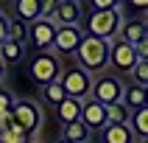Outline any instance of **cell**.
Returning a JSON list of instances; mask_svg holds the SVG:
<instances>
[{
	"label": "cell",
	"instance_id": "6da1fadb",
	"mask_svg": "<svg viewBox=\"0 0 148 143\" xmlns=\"http://www.w3.org/2000/svg\"><path fill=\"white\" fill-rule=\"evenodd\" d=\"M75 59H78L81 70H87L92 79H98L109 67V42L95 39V37H84L81 48L75 50Z\"/></svg>",
	"mask_w": 148,
	"mask_h": 143
},
{
	"label": "cell",
	"instance_id": "7a4b0ae2",
	"mask_svg": "<svg viewBox=\"0 0 148 143\" xmlns=\"http://www.w3.org/2000/svg\"><path fill=\"white\" fill-rule=\"evenodd\" d=\"M120 25H123L120 6L109 8V11H90L84 34L87 37H95V39H103V42H115L120 37Z\"/></svg>",
	"mask_w": 148,
	"mask_h": 143
},
{
	"label": "cell",
	"instance_id": "3957f363",
	"mask_svg": "<svg viewBox=\"0 0 148 143\" xmlns=\"http://www.w3.org/2000/svg\"><path fill=\"white\" fill-rule=\"evenodd\" d=\"M28 73L31 79L39 87H48V84L59 82L62 79V65H59L56 53H50V50H36L31 59V65H28Z\"/></svg>",
	"mask_w": 148,
	"mask_h": 143
},
{
	"label": "cell",
	"instance_id": "277c9868",
	"mask_svg": "<svg viewBox=\"0 0 148 143\" xmlns=\"http://www.w3.org/2000/svg\"><path fill=\"white\" fill-rule=\"evenodd\" d=\"M59 82H62V87H64L67 98H78V101L92 98V84H95V79H92L87 70H81L78 65L70 67V70H64Z\"/></svg>",
	"mask_w": 148,
	"mask_h": 143
},
{
	"label": "cell",
	"instance_id": "5b68a950",
	"mask_svg": "<svg viewBox=\"0 0 148 143\" xmlns=\"http://www.w3.org/2000/svg\"><path fill=\"white\" fill-rule=\"evenodd\" d=\"M11 115H14L17 126H20V129L34 140V135L39 132V126H42V112H39V107H36V101H31V98H17Z\"/></svg>",
	"mask_w": 148,
	"mask_h": 143
},
{
	"label": "cell",
	"instance_id": "8992f818",
	"mask_svg": "<svg viewBox=\"0 0 148 143\" xmlns=\"http://www.w3.org/2000/svg\"><path fill=\"white\" fill-rule=\"evenodd\" d=\"M123 82L117 79V76L112 73H103L95 79V84H92V98L98 101V104H103V107H112V104H120L123 101Z\"/></svg>",
	"mask_w": 148,
	"mask_h": 143
},
{
	"label": "cell",
	"instance_id": "52a82bcc",
	"mask_svg": "<svg viewBox=\"0 0 148 143\" xmlns=\"http://www.w3.org/2000/svg\"><path fill=\"white\" fill-rule=\"evenodd\" d=\"M137 50H134V45H129V42H123L120 37H117L115 42H109V67L112 70H117V73H132L134 67H137Z\"/></svg>",
	"mask_w": 148,
	"mask_h": 143
},
{
	"label": "cell",
	"instance_id": "ba28073f",
	"mask_svg": "<svg viewBox=\"0 0 148 143\" xmlns=\"http://www.w3.org/2000/svg\"><path fill=\"white\" fill-rule=\"evenodd\" d=\"M56 31H59V25L53 20H36V23L28 25V39L36 50H48L56 42Z\"/></svg>",
	"mask_w": 148,
	"mask_h": 143
},
{
	"label": "cell",
	"instance_id": "9c48e42d",
	"mask_svg": "<svg viewBox=\"0 0 148 143\" xmlns=\"http://www.w3.org/2000/svg\"><path fill=\"white\" fill-rule=\"evenodd\" d=\"M84 37H87V34H84V28H78V25L59 28V31H56V42H53V50L62 53V56H70V53L75 56V50L81 48Z\"/></svg>",
	"mask_w": 148,
	"mask_h": 143
},
{
	"label": "cell",
	"instance_id": "30bf717a",
	"mask_svg": "<svg viewBox=\"0 0 148 143\" xmlns=\"http://www.w3.org/2000/svg\"><path fill=\"white\" fill-rule=\"evenodd\" d=\"M81 124L90 129V132H103L106 129V107L98 104L95 98H87L84 101V109H81Z\"/></svg>",
	"mask_w": 148,
	"mask_h": 143
},
{
	"label": "cell",
	"instance_id": "8fae6325",
	"mask_svg": "<svg viewBox=\"0 0 148 143\" xmlns=\"http://www.w3.org/2000/svg\"><path fill=\"white\" fill-rule=\"evenodd\" d=\"M84 14V3H75V0H59L56 3V14H53V23L59 28H70V25H78Z\"/></svg>",
	"mask_w": 148,
	"mask_h": 143
},
{
	"label": "cell",
	"instance_id": "7c38bea8",
	"mask_svg": "<svg viewBox=\"0 0 148 143\" xmlns=\"http://www.w3.org/2000/svg\"><path fill=\"white\" fill-rule=\"evenodd\" d=\"M31 137L17 126L14 115L8 112V115H0V143H28Z\"/></svg>",
	"mask_w": 148,
	"mask_h": 143
},
{
	"label": "cell",
	"instance_id": "4fadbf2b",
	"mask_svg": "<svg viewBox=\"0 0 148 143\" xmlns=\"http://www.w3.org/2000/svg\"><path fill=\"white\" fill-rule=\"evenodd\" d=\"M14 17L23 23H36L42 20V0H17L14 3Z\"/></svg>",
	"mask_w": 148,
	"mask_h": 143
},
{
	"label": "cell",
	"instance_id": "5bb4252c",
	"mask_svg": "<svg viewBox=\"0 0 148 143\" xmlns=\"http://www.w3.org/2000/svg\"><path fill=\"white\" fill-rule=\"evenodd\" d=\"M101 143H137V137H134L129 124H120V126L109 124L106 129L101 132Z\"/></svg>",
	"mask_w": 148,
	"mask_h": 143
},
{
	"label": "cell",
	"instance_id": "9a60e30c",
	"mask_svg": "<svg viewBox=\"0 0 148 143\" xmlns=\"http://www.w3.org/2000/svg\"><path fill=\"white\" fill-rule=\"evenodd\" d=\"M120 39L129 45H140L145 39V20H126L120 25Z\"/></svg>",
	"mask_w": 148,
	"mask_h": 143
},
{
	"label": "cell",
	"instance_id": "2e32d148",
	"mask_svg": "<svg viewBox=\"0 0 148 143\" xmlns=\"http://www.w3.org/2000/svg\"><path fill=\"white\" fill-rule=\"evenodd\" d=\"M56 109H59V121L67 126V124H75V121H81L84 101H78V98H64Z\"/></svg>",
	"mask_w": 148,
	"mask_h": 143
},
{
	"label": "cell",
	"instance_id": "e0dca14e",
	"mask_svg": "<svg viewBox=\"0 0 148 143\" xmlns=\"http://www.w3.org/2000/svg\"><path fill=\"white\" fill-rule=\"evenodd\" d=\"M25 45H20V42H11L6 39L3 45H0V59H3V65H17V62H23L25 59Z\"/></svg>",
	"mask_w": 148,
	"mask_h": 143
},
{
	"label": "cell",
	"instance_id": "ac0fdd59",
	"mask_svg": "<svg viewBox=\"0 0 148 143\" xmlns=\"http://www.w3.org/2000/svg\"><path fill=\"white\" fill-rule=\"evenodd\" d=\"M123 104L132 109V112L148 107V104H145V87H140V84H129V87L123 90Z\"/></svg>",
	"mask_w": 148,
	"mask_h": 143
},
{
	"label": "cell",
	"instance_id": "d6986e66",
	"mask_svg": "<svg viewBox=\"0 0 148 143\" xmlns=\"http://www.w3.org/2000/svg\"><path fill=\"white\" fill-rule=\"evenodd\" d=\"M129 126H132V132H134V137H137V140H145V137H148V107L132 112Z\"/></svg>",
	"mask_w": 148,
	"mask_h": 143
},
{
	"label": "cell",
	"instance_id": "ffe728a7",
	"mask_svg": "<svg viewBox=\"0 0 148 143\" xmlns=\"http://www.w3.org/2000/svg\"><path fill=\"white\" fill-rule=\"evenodd\" d=\"M106 121L112 126H120V124H129V121H132V109L126 107L123 101H120V104H112V107H106ZM106 124V126H109Z\"/></svg>",
	"mask_w": 148,
	"mask_h": 143
},
{
	"label": "cell",
	"instance_id": "44dd1931",
	"mask_svg": "<svg viewBox=\"0 0 148 143\" xmlns=\"http://www.w3.org/2000/svg\"><path fill=\"white\" fill-rule=\"evenodd\" d=\"M62 137L70 140V143H90V129H87L81 121H75V124H67V126H64Z\"/></svg>",
	"mask_w": 148,
	"mask_h": 143
},
{
	"label": "cell",
	"instance_id": "7402d4cb",
	"mask_svg": "<svg viewBox=\"0 0 148 143\" xmlns=\"http://www.w3.org/2000/svg\"><path fill=\"white\" fill-rule=\"evenodd\" d=\"M8 39L25 45V42H28V23H23V20L11 17V20H8Z\"/></svg>",
	"mask_w": 148,
	"mask_h": 143
},
{
	"label": "cell",
	"instance_id": "603a6c76",
	"mask_svg": "<svg viewBox=\"0 0 148 143\" xmlns=\"http://www.w3.org/2000/svg\"><path fill=\"white\" fill-rule=\"evenodd\" d=\"M42 98L48 101V104H53V107H59V104L67 98V93H64V87H62V82H53V84H48V87H42Z\"/></svg>",
	"mask_w": 148,
	"mask_h": 143
},
{
	"label": "cell",
	"instance_id": "cb8c5ba5",
	"mask_svg": "<svg viewBox=\"0 0 148 143\" xmlns=\"http://www.w3.org/2000/svg\"><path fill=\"white\" fill-rule=\"evenodd\" d=\"M132 84H140L148 90V62H137V67L132 70Z\"/></svg>",
	"mask_w": 148,
	"mask_h": 143
},
{
	"label": "cell",
	"instance_id": "d4e9b609",
	"mask_svg": "<svg viewBox=\"0 0 148 143\" xmlns=\"http://www.w3.org/2000/svg\"><path fill=\"white\" fill-rule=\"evenodd\" d=\"M14 104H17V98L11 95L8 90H0V115H8L11 109H14Z\"/></svg>",
	"mask_w": 148,
	"mask_h": 143
},
{
	"label": "cell",
	"instance_id": "484cf974",
	"mask_svg": "<svg viewBox=\"0 0 148 143\" xmlns=\"http://www.w3.org/2000/svg\"><path fill=\"white\" fill-rule=\"evenodd\" d=\"M84 6H90V11H109V8H117L120 3H115V0H95V3H84Z\"/></svg>",
	"mask_w": 148,
	"mask_h": 143
},
{
	"label": "cell",
	"instance_id": "4316f807",
	"mask_svg": "<svg viewBox=\"0 0 148 143\" xmlns=\"http://www.w3.org/2000/svg\"><path fill=\"white\" fill-rule=\"evenodd\" d=\"M134 50H137V59H140V62H148V37L140 45H134Z\"/></svg>",
	"mask_w": 148,
	"mask_h": 143
},
{
	"label": "cell",
	"instance_id": "83f0119b",
	"mask_svg": "<svg viewBox=\"0 0 148 143\" xmlns=\"http://www.w3.org/2000/svg\"><path fill=\"white\" fill-rule=\"evenodd\" d=\"M6 39H8V17L0 11V45H3Z\"/></svg>",
	"mask_w": 148,
	"mask_h": 143
},
{
	"label": "cell",
	"instance_id": "f1b7e54d",
	"mask_svg": "<svg viewBox=\"0 0 148 143\" xmlns=\"http://www.w3.org/2000/svg\"><path fill=\"white\" fill-rule=\"evenodd\" d=\"M129 6H134V8H140V11H148V0H132Z\"/></svg>",
	"mask_w": 148,
	"mask_h": 143
},
{
	"label": "cell",
	"instance_id": "f546056e",
	"mask_svg": "<svg viewBox=\"0 0 148 143\" xmlns=\"http://www.w3.org/2000/svg\"><path fill=\"white\" fill-rule=\"evenodd\" d=\"M6 79V65H3V59H0V82Z\"/></svg>",
	"mask_w": 148,
	"mask_h": 143
},
{
	"label": "cell",
	"instance_id": "4dcf8cb0",
	"mask_svg": "<svg viewBox=\"0 0 148 143\" xmlns=\"http://www.w3.org/2000/svg\"><path fill=\"white\" fill-rule=\"evenodd\" d=\"M56 143H70V140H64V137H62V140H56Z\"/></svg>",
	"mask_w": 148,
	"mask_h": 143
},
{
	"label": "cell",
	"instance_id": "1f68e13d",
	"mask_svg": "<svg viewBox=\"0 0 148 143\" xmlns=\"http://www.w3.org/2000/svg\"><path fill=\"white\" fill-rule=\"evenodd\" d=\"M145 37H148V20H145Z\"/></svg>",
	"mask_w": 148,
	"mask_h": 143
},
{
	"label": "cell",
	"instance_id": "d6a6232c",
	"mask_svg": "<svg viewBox=\"0 0 148 143\" xmlns=\"http://www.w3.org/2000/svg\"><path fill=\"white\" fill-rule=\"evenodd\" d=\"M137 143H148V137H145V140H137Z\"/></svg>",
	"mask_w": 148,
	"mask_h": 143
},
{
	"label": "cell",
	"instance_id": "836d02e7",
	"mask_svg": "<svg viewBox=\"0 0 148 143\" xmlns=\"http://www.w3.org/2000/svg\"><path fill=\"white\" fill-rule=\"evenodd\" d=\"M145 104H148V90H145Z\"/></svg>",
	"mask_w": 148,
	"mask_h": 143
},
{
	"label": "cell",
	"instance_id": "e575fe53",
	"mask_svg": "<svg viewBox=\"0 0 148 143\" xmlns=\"http://www.w3.org/2000/svg\"><path fill=\"white\" fill-rule=\"evenodd\" d=\"M28 143H39V140H28Z\"/></svg>",
	"mask_w": 148,
	"mask_h": 143
},
{
	"label": "cell",
	"instance_id": "d590c367",
	"mask_svg": "<svg viewBox=\"0 0 148 143\" xmlns=\"http://www.w3.org/2000/svg\"><path fill=\"white\" fill-rule=\"evenodd\" d=\"M90 143H92V140H90Z\"/></svg>",
	"mask_w": 148,
	"mask_h": 143
}]
</instances>
